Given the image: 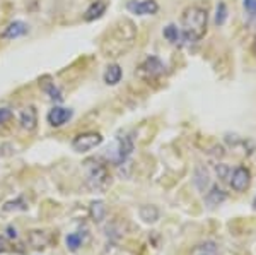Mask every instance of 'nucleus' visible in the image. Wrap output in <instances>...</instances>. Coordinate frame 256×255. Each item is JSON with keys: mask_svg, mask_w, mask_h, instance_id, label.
I'll use <instances>...</instances> for the list:
<instances>
[{"mask_svg": "<svg viewBox=\"0 0 256 255\" xmlns=\"http://www.w3.org/2000/svg\"><path fill=\"white\" fill-rule=\"evenodd\" d=\"M208 14L204 7L190 6L181 14V35L184 43H196L205 36Z\"/></svg>", "mask_w": 256, "mask_h": 255, "instance_id": "nucleus-1", "label": "nucleus"}, {"mask_svg": "<svg viewBox=\"0 0 256 255\" xmlns=\"http://www.w3.org/2000/svg\"><path fill=\"white\" fill-rule=\"evenodd\" d=\"M86 168V183L90 190H104L110 183V171L106 168L104 163H101L99 159H88L84 163Z\"/></svg>", "mask_w": 256, "mask_h": 255, "instance_id": "nucleus-2", "label": "nucleus"}, {"mask_svg": "<svg viewBox=\"0 0 256 255\" xmlns=\"http://www.w3.org/2000/svg\"><path fill=\"white\" fill-rule=\"evenodd\" d=\"M166 72L162 60L158 59L156 55H148L137 69V76L144 81H156Z\"/></svg>", "mask_w": 256, "mask_h": 255, "instance_id": "nucleus-3", "label": "nucleus"}, {"mask_svg": "<svg viewBox=\"0 0 256 255\" xmlns=\"http://www.w3.org/2000/svg\"><path fill=\"white\" fill-rule=\"evenodd\" d=\"M104 137H102L99 132H82L79 135L72 139V149L79 154H84V153H89V151L96 149L98 146H101Z\"/></svg>", "mask_w": 256, "mask_h": 255, "instance_id": "nucleus-4", "label": "nucleus"}, {"mask_svg": "<svg viewBox=\"0 0 256 255\" xmlns=\"http://www.w3.org/2000/svg\"><path fill=\"white\" fill-rule=\"evenodd\" d=\"M134 149H135V144H134L132 135L130 134L120 135L116 139V151H114V158H113L114 164H116V166H122V164L132 156Z\"/></svg>", "mask_w": 256, "mask_h": 255, "instance_id": "nucleus-5", "label": "nucleus"}, {"mask_svg": "<svg viewBox=\"0 0 256 255\" xmlns=\"http://www.w3.org/2000/svg\"><path fill=\"white\" fill-rule=\"evenodd\" d=\"M229 183L232 187L234 192H244L251 183V173L250 170L244 166H238L230 171L229 175Z\"/></svg>", "mask_w": 256, "mask_h": 255, "instance_id": "nucleus-6", "label": "nucleus"}, {"mask_svg": "<svg viewBox=\"0 0 256 255\" xmlns=\"http://www.w3.org/2000/svg\"><path fill=\"white\" fill-rule=\"evenodd\" d=\"M126 9L135 16H154L159 11V4L156 0H130Z\"/></svg>", "mask_w": 256, "mask_h": 255, "instance_id": "nucleus-7", "label": "nucleus"}, {"mask_svg": "<svg viewBox=\"0 0 256 255\" xmlns=\"http://www.w3.org/2000/svg\"><path fill=\"white\" fill-rule=\"evenodd\" d=\"M72 117H74V112L70 108H65V106H53L46 115V122L50 123V127L58 129V127H64L65 123H68Z\"/></svg>", "mask_w": 256, "mask_h": 255, "instance_id": "nucleus-8", "label": "nucleus"}, {"mask_svg": "<svg viewBox=\"0 0 256 255\" xmlns=\"http://www.w3.org/2000/svg\"><path fill=\"white\" fill-rule=\"evenodd\" d=\"M19 123H20V129L28 130V132H32V130L38 127V110L32 105L26 106L19 115Z\"/></svg>", "mask_w": 256, "mask_h": 255, "instance_id": "nucleus-9", "label": "nucleus"}, {"mask_svg": "<svg viewBox=\"0 0 256 255\" xmlns=\"http://www.w3.org/2000/svg\"><path fill=\"white\" fill-rule=\"evenodd\" d=\"M28 243L34 250H44L52 245V235L46 231L34 229V231H30V235H28Z\"/></svg>", "mask_w": 256, "mask_h": 255, "instance_id": "nucleus-10", "label": "nucleus"}, {"mask_svg": "<svg viewBox=\"0 0 256 255\" xmlns=\"http://www.w3.org/2000/svg\"><path fill=\"white\" fill-rule=\"evenodd\" d=\"M28 33V24L24 21H12L9 26L2 31V38L4 40H16V38H20Z\"/></svg>", "mask_w": 256, "mask_h": 255, "instance_id": "nucleus-11", "label": "nucleus"}, {"mask_svg": "<svg viewBox=\"0 0 256 255\" xmlns=\"http://www.w3.org/2000/svg\"><path fill=\"white\" fill-rule=\"evenodd\" d=\"M104 12H106V4L102 2V0H96V2H92L88 9H86L84 19L88 21V23H92V21L102 18V14H104Z\"/></svg>", "mask_w": 256, "mask_h": 255, "instance_id": "nucleus-12", "label": "nucleus"}, {"mask_svg": "<svg viewBox=\"0 0 256 255\" xmlns=\"http://www.w3.org/2000/svg\"><path fill=\"white\" fill-rule=\"evenodd\" d=\"M226 199H227V194L218 185H214L207 192V195H205V202H207L210 207H217V205H220Z\"/></svg>", "mask_w": 256, "mask_h": 255, "instance_id": "nucleus-13", "label": "nucleus"}, {"mask_svg": "<svg viewBox=\"0 0 256 255\" xmlns=\"http://www.w3.org/2000/svg\"><path fill=\"white\" fill-rule=\"evenodd\" d=\"M122 76H123V71L118 64H111L106 67L104 74H102V79L108 86H116L120 81H122Z\"/></svg>", "mask_w": 256, "mask_h": 255, "instance_id": "nucleus-14", "label": "nucleus"}, {"mask_svg": "<svg viewBox=\"0 0 256 255\" xmlns=\"http://www.w3.org/2000/svg\"><path fill=\"white\" fill-rule=\"evenodd\" d=\"M162 35L171 45H181L183 43V35H181V30H178L176 24H168L162 30Z\"/></svg>", "mask_w": 256, "mask_h": 255, "instance_id": "nucleus-15", "label": "nucleus"}, {"mask_svg": "<svg viewBox=\"0 0 256 255\" xmlns=\"http://www.w3.org/2000/svg\"><path fill=\"white\" fill-rule=\"evenodd\" d=\"M140 219H144L146 223H156L159 219V209L156 205H142L138 209Z\"/></svg>", "mask_w": 256, "mask_h": 255, "instance_id": "nucleus-16", "label": "nucleus"}, {"mask_svg": "<svg viewBox=\"0 0 256 255\" xmlns=\"http://www.w3.org/2000/svg\"><path fill=\"white\" fill-rule=\"evenodd\" d=\"M217 243L212 240L204 241V243H198L195 248L192 250V255H217Z\"/></svg>", "mask_w": 256, "mask_h": 255, "instance_id": "nucleus-17", "label": "nucleus"}, {"mask_svg": "<svg viewBox=\"0 0 256 255\" xmlns=\"http://www.w3.org/2000/svg\"><path fill=\"white\" fill-rule=\"evenodd\" d=\"M106 216V205L102 200H94L92 204H90V217H92V221H96V223H101L102 219H104Z\"/></svg>", "mask_w": 256, "mask_h": 255, "instance_id": "nucleus-18", "label": "nucleus"}, {"mask_svg": "<svg viewBox=\"0 0 256 255\" xmlns=\"http://www.w3.org/2000/svg\"><path fill=\"white\" fill-rule=\"evenodd\" d=\"M210 183V176H208V171L205 170L204 166H198L196 171H195V185L200 190H207Z\"/></svg>", "mask_w": 256, "mask_h": 255, "instance_id": "nucleus-19", "label": "nucleus"}, {"mask_svg": "<svg viewBox=\"0 0 256 255\" xmlns=\"http://www.w3.org/2000/svg\"><path fill=\"white\" fill-rule=\"evenodd\" d=\"M82 243H84V236L80 233H68L67 238H65V245L70 252H77L80 248Z\"/></svg>", "mask_w": 256, "mask_h": 255, "instance_id": "nucleus-20", "label": "nucleus"}, {"mask_svg": "<svg viewBox=\"0 0 256 255\" xmlns=\"http://www.w3.org/2000/svg\"><path fill=\"white\" fill-rule=\"evenodd\" d=\"M26 209H28V202L24 200V197H18V199L9 200V202L4 204L2 211L10 212V211H26Z\"/></svg>", "mask_w": 256, "mask_h": 255, "instance_id": "nucleus-21", "label": "nucleus"}, {"mask_svg": "<svg viewBox=\"0 0 256 255\" xmlns=\"http://www.w3.org/2000/svg\"><path fill=\"white\" fill-rule=\"evenodd\" d=\"M44 93H46L53 101H56V103L64 101V94H62L58 86H55V82H48V84H44Z\"/></svg>", "mask_w": 256, "mask_h": 255, "instance_id": "nucleus-22", "label": "nucleus"}, {"mask_svg": "<svg viewBox=\"0 0 256 255\" xmlns=\"http://www.w3.org/2000/svg\"><path fill=\"white\" fill-rule=\"evenodd\" d=\"M226 21H227V6L224 2H218L216 11V24L217 26H222Z\"/></svg>", "mask_w": 256, "mask_h": 255, "instance_id": "nucleus-23", "label": "nucleus"}, {"mask_svg": "<svg viewBox=\"0 0 256 255\" xmlns=\"http://www.w3.org/2000/svg\"><path fill=\"white\" fill-rule=\"evenodd\" d=\"M242 6L250 18H256V0H242Z\"/></svg>", "mask_w": 256, "mask_h": 255, "instance_id": "nucleus-24", "label": "nucleus"}, {"mask_svg": "<svg viewBox=\"0 0 256 255\" xmlns=\"http://www.w3.org/2000/svg\"><path fill=\"white\" fill-rule=\"evenodd\" d=\"M10 246H12V243H10L9 236H7V235H0V253L9 252Z\"/></svg>", "mask_w": 256, "mask_h": 255, "instance_id": "nucleus-25", "label": "nucleus"}, {"mask_svg": "<svg viewBox=\"0 0 256 255\" xmlns=\"http://www.w3.org/2000/svg\"><path fill=\"white\" fill-rule=\"evenodd\" d=\"M12 118V112L10 108H0V125H4V123H7Z\"/></svg>", "mask_w": 256, "mask_h": 255, "instance_id": "nucleus-26", "label": "nucleus"}, {"mask_svg": "<svg viewBox=\"0 0 256 255\" xmlns=\"http://www.w3.org/2000/svg\"><path fill=\"white\" fill-rule=\"evenodd\" d=\"M217 173L218 175H220V178L222 180H226V178H229V168H226L224 166V164H218V166H217Z\"/></svg>", "mask_w": 256, "mask_h": 255, "instance_id": "nucleus-27", "label": "nucleus"}, {"mask_svg": "<svg viewBox=\"0 0 256 255\" xmlns=\"http://www.w3.org/2000/svg\"><path fill=\"white\" fill-rule=\"evenodd\" d=\"M7 236H9V238H18V231H16V228L9 226V228H7Z\"/></svg>", "mask_w": 256, "mask_h": 255, "instance_id": "nucleus-28", "label": "nucleus"}, {"mask_svg": "<svg viewBox=\"0 0 256 255\" xmlns=\"http://www.w3.org/2000/svg\"><path fill=\"white\" fill-rule=\"evenodd\" d=\"M251 52H253V55L256 57V35H254V40H253V45H251Z\"/></svg>", "mask_w": 256, "mask_h": 255, "instance_id": "nucleus-29", "label": "nucleus"}, {"mask_svg": "<svg viewBox=\"0 0 256 255\" xmlns=\"http://www.w3.org/2000/svg\"><path fill=\"white\" fill-rule=\"evenodd\" d=\"M253 207H254V211H256V197H254V200H253Z\"/></svg>", "mask_w": 256, "mask_h": 255, "instance_id": "nucleus-30", "label": "nucleus"}]
</instances>
